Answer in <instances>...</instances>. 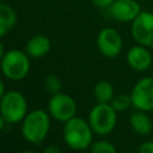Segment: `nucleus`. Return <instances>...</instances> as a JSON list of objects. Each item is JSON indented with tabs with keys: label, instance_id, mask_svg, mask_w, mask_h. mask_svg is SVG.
I'll return each mask as SVG.
<instances>
[{
	"label": "nucleus",
	"instance_id": "nucleus-1",
	"mask_svg": "<svg viewBox=\"0 0 153 153\" xmlns=\"http://www.w3.org/2000/svg\"><path fill=\"white\" fill-rule=\"evenodd\" d=\"M62 135L67 146L75 151H84L93 142V130L88 121L76 116L65 122Z\"/></svg>",
	"mask_w": 153,
	"mask_h": 153
},
{
	"label": "nucleus",
	"instance_id": "nucleus-2",
	"mask_svg": "<svg viewBox=\"0 0 153 153\" xmlns=\"http://www.w3.org/2000/svg\"><path fill=\"white\" fill-rule=\"evenodd\" d=\"M50 129V118L49 115L42 109H35L26 114L22 121V134L23 137L32 143H42Z\"/></svg>",
	"mask_w": 153,
	"mask_h": 153
},
{
	"label": "nucleus",
	"instance_id": "nucleus-3",
	"mask_svg": "<svg viewBox=\"0 0 153 153\" xmlns=\"http://www.w3.org/2000/svg\"><path fill=\"white\" fill-rule=\"evenodd\" d=\"M2 74L13 81L23 80L30 71V60L26 51L11 49L6 51L0 61Z\"/></svg>",
	"mask_w": 153,
	"mask_h": 153
},
{
	"label": "nucleus",
	"instance_id": "nucleus-4",
	"mask_svg": "<svg viewBox=\"0 0 153 153\" xmlns=\"http://www.w3.org/2000/svg\"><path fill=\"white\" fill-rule=\"evenodd\" d=\"M0 114L8 124H16L27 114V102L22 92L12 90L5 92L0 99Z\"/></svg>",
	"mask_w": 153,
	"mask_h": 153
},
{
	"label": "nucleus",
	"instance_id": "nucleus-5",
	"mask_svg": "<svg viewBox=\"0 0 153 153\" xmlns=\"http://www.w3.org/2000/svg\"><path fill=\"white\" fill-rule=\"evenodd\" d=\"M116 112L110 103H97L88 114V123L93 133L100 136L110 134L117 123Z\"/></svg>",
	"mask_w": 153,
	"mask_h": 153
},
{
	"label": "nucleus",
	"instance_id": "nucleus-6",
	"mask_svg": "<svg viewBox=\"0 0 153 153\" xmlns=\"http://www.w3.org/2000/svg\"><path fill=\"white\" fill-rule=\"evenodd\" d=\"M48 110L49 115L54 120L59 122H67L75 116L76 103L69 94L59 92L50 97L48 102Z\"/></svg>",
	"mask_w": 153,
	"mask_h": 153
},
{
	"label": "nucleus",
	"instance_id": "nucleus-7",
	"mask_svg": "<svg viewBox=\"0 0 153 153\" xmlns=\"http://www.w3.org/2000/svg\"><path fill=\"white\" fill-rule=\"evenodd\" d=\"M131 105L136 110H153V76H143L136 81L130 92Z\"/></svg>",
	"mask_w": 153,
	"mask_h": 153
},
{
	"label": "nucleus",
	"instance_id": "nucleus-8",
	"mask_svg": "<svg viewBox=\"0 0 153 153\" xmlns=\"http://www.w3.org/2000/svg\"><path fill=\"white\" fill-rule=\"evenodd\" d=\"M131 36L137 44L153 48V13L141 11L131 22Z\"/></svg>",
	"mask_w": 153,
	"mask_h": 153
},
{
	"label": "nucleus",
	"instance_id": "nucleus-9",
	"mask_svg": "<svg viewBox=\"0 0 153 153\" xmlns=\"http://www.w3.org/2000/svg\"><path fill=\"white\" fill-rule=\"evenodd\" d=\"M122 37L114 27H104L97 35V47L102 55L114 59L120 55L122 50Z\"/></svg>",
	"mask_w": 153,
	"mask_h": 153
},
{
	"label": "nucleus",
	"instance_id": "nucleus-10",
	"mask_svg": "<svg viewBox=\"0 0 153 153\" xmlns=\"http://www.w3.org/2000/svg\"><path fill=\"white\" fill-rule=\"evenodd\" d=\"M141 12L136 0H115L110 6V14L118 22H133Z\"/></svg>",
	"mask_w": 153,
	"mask_h": 153
},
{
	"label": "nucleus",
	"instance_id": "nucleus-11",
	"mask_svg": "<svg viewBox=\"0 0 153 153\" xmlns=\"http://www.w3.org/2000/svg\"><path fill=\"white\" fill-rule=\"evenodd\" d=\"M153 57L147 47L141 44L131 47L127 53V63L136 72H146L152 65Z\"/></svg>",
	"mask_w": 153,
	"mask_h": 153
},
{
	"label": "nucleus",
	"instance_id": "nucleus-12",
	"mask_svg": "<svg viewBox=\"0 0 153 153\" xmlns=\"http://www.w3.org/2000/svg\"><path fill=\"white\" fill-rule=\"evenodd\" d=\"M129 124L136 134L142 135V136L151 134V131L153 129V122H152L151 117L148 116L147 111H142V110L135 109V111H133L130 114Z\"/></svg>",
	"mask_w": 153,
	"mask_h": 153
},
{
	"label": "nucleus",
	"instance_id": "nucleus-13",
	"mask_svg": "<svg viewBox=\"0 0 153 153\" xmlns=\"http://www.w3.org/2000/svg\"><path fill=\"white\" fill-rule=\"evenodd\" d=\"M50 50V41L44 35H36L31 37L25 47L26 54L32 59H41Z\"/></svg>",
	"mask_w": 153,
	"mask_h": 153
},
{
	"label": "nucleus",
	"instance_id": "nucleus-14",
	"mask_svg": "<svg viewBox=\"0 0 153 153\" xmlns=\"http://www.w3.org/2000/svg\"><path fill=\"white\" fill-rule=\"evenodd\" d=\"M17 16L12 7L0 2V38L5 36L16 24Z\"/></svg>",
	"mask_w": 153,
	"mask_h": 153
},
{
	"label": "nucleus",
	"instance_id": "nucleus-15",
	"mask_svg": "<svg viewBox=\"0 0 153 153\" xmlns=\"http://www.w3.org/2000/svg\"><path fill=\"white\" fill-rule=\"evenodd\" d=\"M93 96L97 103H110L115 96L112 85L106 80H99L93 87Z\"/></svg>",
	"mask_w": 153,
	"mask_h": 153
},
{
	"label": "nucleus",
	"instance_id": "nucleus-16",
	"mask_svg": "<svg viewBox=\"0 0 153 153\" xmlns=\"http://www.w3.org/2000/svg\"><path fill=\"white\" fill-rule=\"evenodd\" d=\"M110 104L116 111H126L130 106H133L130 94H126V93H120V94L114 96Z\"/></svg>",
	"mask_w": 153,
	"mask_h": 153
},
{
	"label": "nucleus",
	"instance_id": "nucleus-17",
	"mask_svg": "<svg viewBox=\"0 0 153 153\" xmlns=\"http://www.w3.org/2000/svg\"><path fill=\"white\" fill-rule=\"evenodd\" d=\"M91 153H116V147L106 140H99L96 142H92L90 146Z\"/></svg>",
	"mask_w": 153,
	"mask_h": 153
},
{
	"label": "nucleus",
	"instance_id": "nucleus-18",
	"mask_svg": "<svg viewBox=\"0 0 153 153\" xmlns=\"http://www.w3.org/2000/svg\"><path fill=\"white\" fill-rule=\"evenodd\" d=\"M44 88H45L47 92H49L51 94H55V93H59L61 91L62 82H61V80L56 75L49 74L44 79Z\"/></svg>",
	"mask_w": 153,
	"mask_h": 153
},
{
	"label": "nucleus",
	"instance_id": "nucleus-19",
	"mask_svg": "<svg viewBox=\"0 0 153 153\" xmlns=\"http://www.w3.org/2000/svg\"><path fill=\"white\" fill-rule=\"evenodd\" d=\"M137 153H153V140L143 141L139 146Z\"/></svg>",
	"mask_w": 153,
	"mask_h": 153
},
{
	"label": "nucleus",
	"instance_id": "nucleus-20",
	"mask_svg": "<svg viewBox=\"0 0 153 153\" xmlns=\"http://www.w3.org/2000/svg\"><path fill=\"white\" fill-rule=\"evenodd\" d=\"M115 0H92V4L98 8H106L114 4Z\"/></svg>",
	"mask_w": 153,
	"mask_h": 153
},
{
	"label": "nucleus",
	"instance_id": "nucleus-21",
	"mask_svg": "<svg viewBox=\"0 0 153 153\" xmlns=\"http://www.w3.org/2000/svg\"><path fill=\"white\" fill-rule=\"evenodd\" d=\"M43 153H60V149L56 147V146H48V147H45V149H44V152Z\"/></svg>",
	"mask_w": 153,
	"mask_h": 153
},
{
	"label": "nucleus",
	"instance_id": "nucleus-22",
	"mask_svg": "<svg viewBox=\"0 0 153 153\" xmlns=\"http://www.w3.org/2000/svg\"><path fill=\"white\" fill-rule=\"evenodd\" d=\"M4 94H5V85H4V81L0 79V99Z\"/></svg>",
	"mask_w": 153,
	"mask_h": 153
},
{
	"label": "nucleus",
	"instance_id": "nucleus-23",
	"mask_svg": "<svg viewBox=\"0 0 153 153\" xmlns=\"http://www.w3.org/2000/svg\"><path fill=\"white\" fill-rule=\"evenodd\" d=\"M5 124H6V121L4 120V117H2V116H1V114H0V130H2V129H4Z\"/></svg>",
	"mask_w": 153,
	"mask_h": 153
},
{
	"label": "nucleus",
	"instance_id": "nucleus-24",
	"mask_svg": "<svg viewBox=\"0 0 153 153\" xmlns=\"http://www.w3.org/2000/svg\"><path fill=\"white\" fill-rule=\"evenodd\" d=\"M4 54H5V51H4V45H2V43L0 42V61H1L2 56H4Z\"/></svg>",
	"mask_w": 153,
	"mask_h": 153
},
{
	"label": "nucleus",
	"instance_id": "nucleus-25",
	"mask_svg": "<svg viewBox=\"0 0 153 153\" xmlns=\"http://www.w3.org/2000/svg\"><path fill=\"white\" fill-rule=\"evenodd\" d=\"M22 153H37V152H35V151H24Z\"/></svg>",
	"mask_w": 153,
	"mask_h": 153
}]
</instances>
